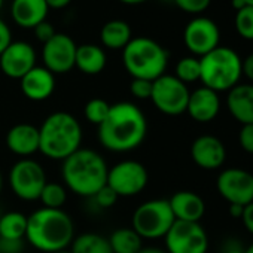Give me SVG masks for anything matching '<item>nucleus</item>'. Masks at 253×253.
Here are the masks:
<instances>
[{
    "mask_svg": "<svg viewBox=\"0 0 253 253\" xmlns=\"http://www.w3.org/2000/svg\"><path fill=\"white\" fill-rule=\"evenodd\" d=\"M100 145L115 154L137 149L146 139L148 119L143 110L130 101L110 104L106 119L98 125Z\"/></svg>",
    "mask_w": 253,
    "mask_h": 253,
    "instance_id": "f257e3e1",
    "label": "nucleus"
},
{
    "mask_svg": "<svg viewBox=\"0 0 253 253\" xmlns=\"http://www.w3.org/2000/svg\"><path fill=\"white\" fill-rule=\"evenodd\" d=\"M73 238V219L63 209L41 207L27 216L26 240L39 252L55 253L66 250Z\"/></svg>",
    "mask_w": 253,
    "mask_h": 253,
    "instance_id": "f03ea898",
    "label": "nucleus"
},
{
    "mask_svg": "<svg viewBox=\"0 0 253 253\" xmlns=\"http://www.w3.org/2000/svg\"><path fill=\"white\" fill-rule=\"evenodd\" d=\"M61 163V177L66 189L79 197L92 198L107 182V163L92 149L81 148Z\"/></svg>",
    "mask_w": 253,
    "mask_h": 253,
    "instance_id": "7ed1b4c3",
    "label": "nucleus"
},
{
    "mask_svg": "<svg viewBox=\"0 0 253 253\" xmlns=\"http://www.w3.org/2000/svg\"><path fill=\"white\" fill-rule=\"evenodd\" d=\"M82 126L69 112H54L39 126V152L54 161H64L81 149Z\"/></svg>",
    "mask_w": 253,
    "mask_h": 253,
    "instance_id": "20e7f679",
    "label": "nucleus"
},
{
    "mask_svg": "<svg viewBox=\"0 0 253 253\" xmlns=\"http://www.w3.org/2000/svg\"><path fill=\"white\" fill-rule=\"evenodd\" d=\"M122 63L133 79L155 81L166 75L169 52L151 38H133L122 49Z\"/></svg>",
    "mask_w": 253,
    "mask_h": 253,
    "instance_id": "39448f33",
    "label": "nucleus"
},
{
    "mask_svg": "<svg viewBox=\"0 0 253 253\" xmlns=\"http://www.w3.org/2000/svg\"><path fill=\"white\" fill-rule=\"evenodd\" d=\"M200 81L203 82V86L216 92L229 91L240 82L243 75L240 55L228 46L219 45L209 54L203 55L200 58Z\"/></svg>",
    "mask_w": 253,
    "mask_h": 253,
    "instance_id": "423d86ee",
    "label": "nucleus"
},
{
    "mask_svg": "<svg viewBox=\"0 0 253 253\" xmlns=\"http://www.w3.org/2000/svg\"><path fill=\"white\" fill-rule=\"evenodd\" d=\"M133 229L143 240L164 238L170 231L176 217L171 211L169 200L157 198L140 204L133 213Z\"/></svg>",
    "mask_w": 253,
    "mask_h": 253,
    "instance_id": "0eeeda50",
    "label": "nucleus"
},
{
    "mask_svg": "<svg viewBox=\"0 0 253 253\" xmlns=\"http://www.w3.org/2000/svg\"><path fill=\"white\" fill-rule=\"evenodd\" d=\"M8 182L12 192L20 200L36 201L39 200L48 180L43 167L38 161L32 158H23L11 167Z\"/></svg>",
    "mask_w": 253,
    "mask_h": 253,
    "instance_id": "6e6552de",
    "label": "nucleus"
},
{
    "mask_svg": "<svg viewBox=\"0 0 253 253\" xmlns=\"http://www.w3.org/2000/svg\"><path fill=\"white\" fill-rule=\"evenodd\" d=\"M191 91L174 75H163L152 84L151 101L164 115L179 116L186 112Z\"/></svg>",
    "mask_w": 253,
    "mask_h": 253,
    "instance_id": "1a4fd4ad",
    "label": "nucleus"
},
{
    "mask_svg": "<svg viewBox=\"0 0 253 253\" xmlns=\"http://www.w3.org/2000/svg\"><path fill=\"white\" fill-rule=\"evenodd\" d=\"M149 182L146 167L134 160H124L109 169L106 185L115 191L118 197L139 195Z\"/></svg>",
    "mask_w": 253,
    "mask_h": 253,
    "instance_id": "9d476101",
    "label": "nucleus"
},
{
    "mask_svg": "<svg viewBox=\"0 0 253 253\" xmlns=\"http://www.w3.org/2000/svg\"><path fill=\"white\" fill-rule=\"evenodd\" d=\"M167 253H207L209 237L200 222L176 220L164 237Z\"/></svg>",
    "mask_w": 253,
    "mask_h": 253,
    "instance_id": "9b49d317",
    "label": "nucleus"
},
{
    "mask_svg": "<svg viewBox=\"0 0 253 253\" xmlns=\"http://www.w3.org/2000/svg\"><path fill=\"white\" fill-rule=\"evenodd\" d=\"M219 195L229 204L253 203V174L243 169H226L216 180Z\"/></svg>",
    "mask_w": 253,
    "mask_h": 253,
    "instance_id": "f8f14e48",
    "label": "nucleus"
},
{
    "mask_svg": "<svg viewBox=\"0 0 253 253\" xmlns=\"http://www.w3.org/2000/svg\"><path fill=\"white\" fill-rule=\"evenodd\" d=\"M183 42L191 54L201 58L219 46V27L213 20L207 17H197L186 24L183 30Z\"/></svg>",
    "mask_w": 253,
    "mask_h": 253,
    "instance_id": "ddd939ff",
    "label": "nucleus"
},
{
    "mask_svg": "<svg viewBox=\"0 0 253 253\" xmlns=\"http://www.w3.org/2000/svg\"><path fill=\"white\" fill-rule=\"evenodd\" d=\"M78 45L75 41L64 35L55 33L48 42L43 43L42 48V61L43 67L48 69L54 75H63L70 72L75 67Z\"/></svg>",
    "mask_w": 253,
    "mask_h": 253,
    "instance_id": "4468645a",
    "label": "nucleus"
},
{
    "mask_svg": "<svg viewBox=\"0 0 253 253\" xmlns=\"http://www.w3.org/2000/svg\"><path fill=\"white\" fill-rule=\"evenodd\" d=\"M36 66V51L24 41H12L0 54V69L11 79H21Z\"/></svg>",
    "mask_w": 253,
    "mask_h": 253,
    "instance_id": "2eb2a0df",
    "label": "nucleus"
},
{
    "mask_svg": "<svg viewBox=\"0 0 253 253\" xmlns=\"http://www.w3.org/2000/svg\"><path fill=\"white\" fill-rule=\"evenodd\" d=\"M191 158L203 170H217L226 160V149L220 139L206 134L192 142Z\"/></svg>",
    "mask_w": 253,
    "mask_h": 253,
    "instance_id": "dca6fc26",
    "label": "nucleus"
},
{
    "mask_svg": "<svg viewBox=\"0 0 253 253\" xmlns=\"http://www.w3.org/2000/svg\"><path fill=\"white\" fill-rule=\"evenodd\" d=\"M219 110H220L219 92L206 86H200L189 94L186 112L194 121L200 124L211 122L219 115Z\"/></svg>",
    "mask_w": 253,
    "mask_h": 253,
    "instance_id": "f3484780",
    "label": "nucleus"
},
{
    "mask_svg": "<svg viewBox=\"0 0 253 253\" xmlns=\"http://www.w3.org/2000/svg\"><path fill=\"white\" fill-rule=\"evenodd\" d=\"M23 94L32 101H43L49 98L55 89V76L43 66H35L20 79Z\"/></svg>",
    "mask_w": 253,
    "mask_h": 253,
    "instance_id": "a211bd4d",
    "label": "nucleus"
},
{
    "mask_svg": "<svg viewBox=\"0 0 253 253\" xmlns=\"http://www.w3.org/2000/svg\"><path fill=\"white\" fill-rule=\"evenodd\" d=\"M8 149L23 158L39 152V128L32 124H17L6 134Z\"/></svg>",
    "mask_w": 253,
    "mask_h": 253,
    "instance_id": "6ab92c4d",
    "label": "nucleus"
},
{
    "mask_svg": "<svg viewBox=\"0 0 253 253\" xmlns=\"http://www.w3.org/2000/svg\"><path fill=\"white\" fill-rule=\"evenodd\" d=\"M226 107L231 116L241 125L253 124V85L237 84L228 91Z\"/></svg>",
    "mask_w": 253,
    "mask_h": 253,
    "instance_id": "aec40b11",
    "label": "nucleus"
},
{
    "mask_svg": "<svg viewBox=\"0 0 253 253\" xmlns=\"http://www.w3.org/2000/svg\"><path fill=\"white\" fill-rule=\"evenodd\" d=\"M169 203L176 220L200 222L206 213L204 200L192 191H179L169 200Z\"/></svg>",
    "mask_w": 253,
    "mask_h": 253,
    "instance_id": "412c9836",
    "label": "nucleus"
},
{
    "mask_svg": "<svg viewBox=\"0 0 253 253\" xmlns=\"http://www.w3.org/2000/svg\"><path fill=\"white\" fill-rule=\"evenodd\" d=\"M49 8L45 0H12V20L24 29H35L46 20Z\"/></svg>",
    "mask_w": 253,
    "mask_h": 253,
    "instance_id": "4be33fe9",
    "label": "nucleus"
},
{
    "mask_svg": "<svg viewBox=\"0 0 253 253\" xmlns=\"http://www.w3.org/2000/svg\"><path fill=\"white\" fill-rule=\"evenodd\" d=\"M107 63L106 52L103 48L94 45V43H85L78 46L76 49V58H75V67L81 70L85 75H98L104 70Z\"/></svg>",
    "mask_w": 253,
    "mask_h": 253,
    "instance_id": "5701e85b",
    "label": "nucleus"
},
{
    "mask_svg": "<svg viewBox=\"0 0 253 253\" xmlns=\"http://www.w3.org/2000/svg\"><path fill=\"white\" fill-rule=\"evenodd\" d=\"M131 39V27L124 20H110L100 32V41L109 49H124Z\"/></svg>",
    "mask_w": 253,
    "mask_h": 253,
    "instance_id": "b1692460",
    "label": "nucleus"
},
{
    "mask_svg": "<svg viewBox=\"0 0 253 253\" xmlns=\"http://www.w3.org/2000/svg\"><path fill=\"white\" fill-rule=\"evenodd\" d=\"M107 240L112 253H137L143 247V238L133 228H118Z\"/></svg>",
    "mask_w": 253,
    "mask_h": 253,
    "instance_id": "393cba45",
    "label": "nucleus"
},
{
    "mask_svg": "<svg viewBox=\"0 0 253 253\" xmlns=\"http://www.w3.org/2000/svg\"><path fill=\"white\" fill-rule=\"evenodd\" d=\"M70 253H112L109 240L95 232H85L73 238Z\"/></svg>",
    "mask_w": 253,
    "mask_h": 253,
    "instance_id": "a878e982",
    "label": "nucleus"
},
{
    "mask_svg": "<svg viewBox=\"0 0 253 253\" xmlns=\"http://www.w3.org/2000/svg\"><path fill=\"white\" fill-rule=\"evenodd\" d=\"M27 216L21 211H6L0 217V238H26Z\"/></svg>",
    "mask_w": 253,
    "mask_h": 253,
    "instance_id": "bb28decb",
    "label": "nucleus"
},
{
    "mask_svg": "<svg viewBox=\"0 0 253 253\" xmlns=\"http://www.w3.org/2000/svg\"><path fill=\"white\" fill-rule=\"evenodd\" d=\"M67 200V189L64 185L57 182H46L39 197V201L46 209H63Z\"/></svg>",
    "mask_w": 253,
    "mask_h": 253,
    "instance_id": "cd10ccee",
    "label": "nucleus"
},
{
    "mask_svg": "<svg viewBox=\"0 0 253 253\" xmlns=\"http://www.w3.org/2000/svg\"><path fill=\"white\" fill-rule=\"evenodd\" d=\"M174 76L183 82L185 85L200 81L201 76V66L198 57H183L176 64V73Z\"/></svg>",
    "mask_w": 253,
    "mask_h": 253,
    "instance_id": "c85d7f7f",
    "label": "nucleus"
},
{
    "mask_svg": "<svg viewBox=\"0 0 253 253\" xmlns=\"http://www.w3.org/2000/svg\"><path fill=\"white\" fill-rule=\"evenodd\" d=\"M109 109H110V104L104 100V98H91L86 104H85V109H84V115L86 118V121L92 125H100L107 113H109Z\"/></svg>",
    "mask_w": 253,
    "mask_h": 253,
    "instance_id": "c756f323",
    "label": "nucleus"
},
{
    "mask_svg": "<svg viewBox=\"0 0 253 253\" xmlns=\"http://www.w3.org/2000/svg\"><path fill=\"white\" fill-rule=\"evenodd\" d=\"M234 24L237 33L243 39L253 41V6H244L243 9L237 11Z\"/></svg>",
    "mask_w": 253,
    "mask_h": 253,
    "instance_id": "7c9ffc66",
    "label": "nucleus"
},
{
    "mask_svg": "<svg viewBox=\"0 0 253 253\" xmlns=\"http://www.w3.org/2000/svg\"><path fill=\"white\" fill-rule=\"evenodd\" d=\"M174 3L180 11L186 14L200 15L210 6L211 0H174Z\"/></svg>",
    "mask_w": 253,
    "mask_h": 253,
    "instance_id": "2f4dec72",
    "label": "nucleus"
},
{
    "mask_svg": "<svg viewBox=\"0 0 253 253\" xmlns=\"http://www.w3.org/2000/svg\"><path fill=\"white\" fill-rule=\"evenodd\" d=\"M152 81L146 79H133L130 82V92L137 100H151L152 95Z\"/></svg>",
    "mask_w": 253,
    "mask_h": 253,
    "instance_id": "473e14b6",
    "label": "nucleus"
},
{
    "mask_svg": "<svg viewBox=\"0 0 253 253\" xmlns=\"http://www.w3.org/2000/svg\"><path fill=\"white\" fill-rule=\"evenodd\" d=\"M118 198H119V197L115 194V191H113L112 188H109L107 185H104V186L92 197V200L95 201L97 207H100V209H110V207H113L115 203L118 201Z\"/></svg>",
    "mask_w": 253,
    "mask_h": 253,
    "instance_id": "72a5a7b5",
    "label": "nucleus"
},
{
    "mask_svg": "<svg viewBox=\"0 0 253 253\" xmlns=\"http://www.w3.org/2000/svg\"><path fill=\"white\" fill-rule=\"evenodd\" d=\"M238 143L244 152L253 154V124L241 125V130L238 134Z\"/></svg>",
    "mask_w": 253,
    "mask_h": 253,
    "instance_id": "f704fd0d",
    "label": "nucleus"
},
{
    "mask_svg": "<svg viewBox=\"0 0 253 253\" xmlns=\"http://www.w3.org/2000/svg\"><path fill=\"white\" fill-rule=\"evenodd\" d=\"M33 32H35V36H36V39L39 41V42H42V43H45V42H48L51 38H54L55 36V29H54V26L51 24V23H48L46 20L45 21H42V23H39L35 29H33Z\"/></svg>",
    "mask_w": 253,
    "mask_h": 253,
    "instance_id": "c9c22d12",
    "label": "nucleus"
},
{
    "mask_svg": "<svg viewBox=\"0 0 253 253\" xmlns=\"http://www.w3.org/2000/svg\"><path fill=\"white\" fill-rule=\"evenodd\" d=\"M24 247H26L24 238L20 240L0 238V253H23Z\"/></svg>",
    "mask_w": 253,
    "mask_h": 253,
    "instance_id": "e433bc0d",
    "label": "nucleus"
},
{
    "mask_svg": "<svg viewBox=\"0 0 253 253\" xmlns=\"http://www.w3.org/2000/svg\"><path fill=\"white\" fill-rule=\"evenodd\" d=\"M12 42V36H11V30L6 26L5 21L0 20V54L5 51V48Z\"/></svg>",
    "mask_w": 253,
    "mask_h": 253,
    "instance_id": "4c0bfd02",
    "label": "nucleus"
},
{
    "mask_svg": "<svg viewBox=\"0 0 253 253\" xmlns=\"http://www.w3.org/2000/svg\"><path fill=\"white\" fill-rule=\"evenodd\" d=\"M244 246L237 238H229L222 246V253H244Z\"/></svg>",
    "mask_w": 253,
    "mask_h": 253,
    "instance_id": "58836bf2",
    "label": "nucleus"
},
{
    "mask_svg": "<svg viewBox=\"0 0 253 253\" xmlns=\"http://www.w3.org/2000/svg\"><path fill=\"white\" fill-rule=\"evenodd\" d=\"M241 220H243L246 229H247L250 234H253V203L244 206V211H243Z\"/></svg>",
    "mask_w": 253,
    "mask_h": 253,
    "instance_id": "ea45409f",
    "label": "nucleus"
},
{
    "mask_svg": "<svg viewBox=\"0 0 253 253\" xmlns=\"http://www.w3.org/2000/svg\"><path fill=\"white\" fill-rule=\"evenodd\" d=\"M241 72L243 75L253 82V52L246 57V60H241Z\"/></svg>",
    "mask_w": 253,
    "mask_h": 253,
    "instance_id": "a19ab883",
    "label": "nucleus"
},
{
    "mask_svg": "<svg viewBox=\"0 0 253 253\" xmlns=\"http://www.w3.org/2000/svg\"><path fill=\"white\" fill-rule=\"evenodd\" d=\"M49 9H63L70 5L72 0H45Z\"/></svg>",
    "mask_w": 253,
    "mask_h": 253,
    "instance_id": "79ce46f5",
    "label": "nucleus"
},
{
    "mask_svg": "<svg viewBox=\"0 0 253 253\" xmlns=\"http://www.w3.org/2000/svg\"><path fill=\"white\" fill-rule=\"evenodd\" d=\"M229 216L234 217V219H241L243 216V211H244V206H240V204H229Z\"/></svg>",
    "mask_w": 253,
    "mask_h": 253,
    "instance_id": "37998d69",
    "label": "nucleus"
},
{
    "mask_svg": "<svg viewBox=\"0 0 253 253\" xmlns=\"http://www.w3.org/2000/svg\"><path fill=\"white\" fill-rule=\"evenodd\" d=\"M137 253H167L164 249H161V247H155V246H143Z\"/></svg>",
    "mask_w": 253,
    "mask_h": 253,
    "instance_id": "c03bdc74",
    "label": "nucleus"
},
{
    "mask_svg": "<svg viewBox=\"0 0 253 253\" xmlns=\"http://www.w3.org/2000/svg\"><path fill=\"white\" fill-rule=\"evenodd\" d=\"M231 6H232V9L237 12V11L243 9V8L246 6V3H244V0H231Z\"/></svg>",
    "mask_w": 253,
    "mask_h": 253,
    "instance_id": "a18cd8bd",
    "label": "nucleus"
},
{
    "mask_svg": "<svg viewBox=\"0 0 253 253\" xmlns=\"http://www.w3.org/2000/svg\"><path fill=\"white\" fill-rule=\"evenodd\" d=\"M119 2H122L125 5H139V3L146 2V0H119Z\"/></svg>",
    "mask_w": 253,
    "mask_h": 253,
    "instance_id": "49530a36",
    "label": "nucleus"
},
{
    "mask_svg": "<svg viewBox=\"0 0 253 253\" xmlns=\"http://www.w3.org/2000/svg\"><path fill=\"white\" fill-rule=\"evenodd\" d=\"M3 189V176H2V171H0V192Z\"/></svg>",
    "mask_w": 253,
    "mask_h": 253,
    "instance_id": "de8ad7c7",
    "label": "nucleus"
},
{
    "mask_svg": "<svg viewBox=\"0 0 253 253\" xmlns=\"http://www.w3.org/2000/svg\"><path fill=\"white\" fill-rule=\"evenodd\" d=\"M244 253H253V243L246 249V252H244Z\"/></svg>",
    "mask_w": 253,
    "mask_h": 253,
    "instance_id": "09e8293b",
    "label": "nucleus"
},
{
    "mask_svg": "<svg viewBox=\"0 0 253 253\" xmlns=\"http://www.w3.org/2000/svg\"><path fill=\"white\" fill-rule=\"evenodd\" d=\"M246 6H253V0H244Z\"/></svg>",
    "mask_w": 253,
    "mask_h": 253,
    "instance_id": "8fccbe9b",
    "label": "nucleus"
},
{
    "mask_svg": "<svg viewBox=\"0 0 253 253\" xmlns=\"http://www.w3.org/2000/svg\"><path fill=\"white\" fill-rule=\"evenodd\" d=\"M55 253H70V250H67V249H66V250H61V252H55Z\"/></svg>",
    "mask_w": 253,
    "mask_h": 253,
    "instance_id": "3c124183",
    "label": "nucleus"
},
{
    "mask_svg": "<svg viewBox=\"0 0 253 253\" xmlns=\"http://www.w3.org/2000/svg\"><path fill=\"white\" fill-rule=\"evenodd\" d=\"M2 6H3V0H0V9H2Z\"/></svg>",
    "mask_w": 253,
    "mask_h": 253,
    "instance_id": "603ef678",
    "label": "nucleus"
},
{
    "mask_svg": "<svg viewBox=\"0 0 253 253\" xmlns=\"http://www.w3.org/2000/svg\"><path fill=\"white\" fill-rule=\"evenodd\" d=\"M2 214H3V213H2V210H0V217H2Z\"/></svg>",
    "mask_w": 253,
    "mask_h": 253,
    "instance_id": "864d4df0",
    "label": "nucleus"
}]
</instances>
